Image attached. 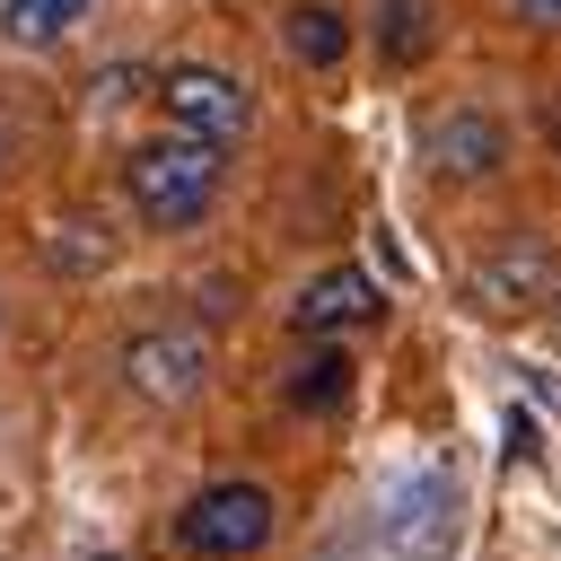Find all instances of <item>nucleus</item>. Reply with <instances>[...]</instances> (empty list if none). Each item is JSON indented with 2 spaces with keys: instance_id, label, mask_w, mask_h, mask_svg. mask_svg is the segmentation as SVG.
<instances>
[{
  "instance_id": "5",
  "label": "nucleus",
  "mask_w": 561,
  "mask_h": 561,
  "mask_svg": "<svg viewBox=\"0 0 561 561\" xmlns=\"http://www.w3.org/2000/svg\"><path fill=\"white\" fill-rule=\"evenodd\" d=\"M377 535H386V552H403V561H430V552H447V535H456V473H412L394 500H386V517H377Z\"/></svg>"
},
{
  "instance_id": "4",
  "label": "nucleus",
  "mask_w": 561,
  "mask_h": 561,
  "mask_svg": "<svg viewBox=\"0 0 561 561\" xmlns=\"http://www.w3.org/2000/svg\"><path fill=\"white\" fill-rule=\"evenodd\" d=\"M123 377H131V394H149V403L202 394V377H210L202 324H149V333H131V342H123Z\"/></svg>"
},
{
  "instance_id": "13",
  "label": "nucleus",
  "mask_w": 561,
  "mask_h": 561,
  "mask_svg": "<svg viewBox=\"0 0 561 561\" xmlns=\"http://www.w3.org/2000/svg\"><path fill=\"white\" fill-rule=\"evenodd\" d=\"M517 9H526L535 26H561V0H517Z\"/></svg>"
},
{
  "instance_id": "1",
  "label": "nucleus",
  "mask_w": 561,
  "mask_h": 561,
  "mask_svg": "<svg viewBox=\"0 0 561 561\" xmlns=\"http://www.w3.org/2000/svg\"><path fill=\"white\" fill-rule=\"evenodd\" d=\"M123 193L149 228H193L210 202H219V149L184 140V131H158L123 158Z\"/></svg>"
},
{
  "instance_id": "7",
  "label": "nucleus",
  "mask_w": 561,
  "mask_h": 561,
  "mask_svg": "<svg viewBox=\"0 0 561 561\" xmlns=\"http://www.w3.org/2000/svg\"><path fill=\"white\" fill-rule=\"evenodd\" d=\"M430 158H438L447 175H491V167L508 158V140H500V123H491V114L456 105L447 123H430Z\"/></svg>"
},
{
  "instance_id": "2",
  "label": "nucleus",
  "mask_w": 561,
  "mask_h": 561,
  "mask_svg": "<svg viewBox=\"0 0 561 561\" xmlns=\"http://www.w3.org/2000/svg\"><path fill=\"white\" fill-rule=\"evenodd\" d=\"M175 535L202 561H245V552L272 543V491L263 482H210V491H193V508L175 517Z\"/></svg>"
},
{
  "instance_id": "15",
  "label": "nucleus",
  "mask_w": 561,
  "mask_h": 561,
  "mask_svg": "<svg viewBox=\"0 0 561 561\" xmlns=\"http://www.w3.org/2000/svg\"><path fill=\"white\" fill-rule=\"evenodd\" d=\"M79 561H123V552H79Z\"/></svg>"
},
{
  "instance_id": "12",
  "label": "nucleus",
  "mask_w": 561,
  "mask_h": 561,
  "mask_svg": "<svg viewBox=\"0 0 561 561\" xmlns=\"http://www.w3.org/2000/svg\"><path fill=\"white\" fill-rule=\"evenodd\" d=\"M535 280H543V245H526V254H500V263H491L473 289H482L491 307H508V289H535Z\"/></svg>"
},
{
  "instance_id": "3",
  "label": "nucleus",
  "mask_w": 561,
  "mask_h": 561,
  "mask_svg": "<svg viewBox=\"0 0 561 561\" xmlns=\"http://www.w3.org/2000/svg\"><path fill=\"white\" fill-rule=\"evenodd\" d=\"M158 105H167V123H175L184 140H202V149H228V140L254 123L245 79H228V70H210V61H175V70L158 79Z\"/></svg>"
},
{
  "instance_id": "9",
  "label": "nucleus",
  "mask_w": 561,
  "mask_h": 561,
  "mask_svg": "<svg viewBox=\"0 0 561 561\" xmlns=\"http://www.w3.org/2000/svg\"><path fill=\"white\" fill-rule=\"evenodd\" d=\"M289 53H298L307 70H333V61L351 53V18L324 9V0H298V9H289Z\"/></svg>"
},
{
  "instance_id": "6",
  "label": "nucleus",
  "mask_w": 561,
  "mask_h": 561,
  "mask_svg": "<svg viewBox=\"0 0 561 561\" xmlns=\"http://www.w3.org/2000/svg\"><path fill=\"white\" fill-rule=\"evenodd\" d=\"M377 280L359 272V263H333V272H316L307 289H298V307H289V324L307 333V342H324V333H351V324H377Z\"/></svg>"
},
{
  "instance_id": "8",
  "label": "nucleus",
  "mask_w": 561,
  "mask_h": 561,
  "mask_svg": "<svg viewBox=\"0 0 561 561\" xmlns=\"http://www.w3.org/2000/svg\"><path fill=\"white\" fill-rule=\"evenodd\" d=\"M79 18H88V0H0V44L44 53V44L79 35Z\"/></svg>"
},
{
  "instance_id": "11",
  "label": "nucleus",
  "mask_w": 561,
  "mask_h": 561,
  "mask_svg": "<svg viewBox=\"0 0 561 561\" xmlns=\"http://www.w3.org/2000/svg\"><path fill=\"white\" fill-rule=\"evenodd\" d=\"M377 44H386V61H421L430 53V0H386Z\"/></svg>"
},
{
  "instance_id": "14",
  "label": "nucleus",
  "mask_w": 561,
  "mask_h": 561,
  "mask_svg": "<svg viewBox=\"0 0 561 561\" xmlns=\"http://www.w3.org/2000/svg\"><path fill=\"white\" fill-rule=\"evenodd\" d=\"M9 140H18V123H9V114H0V158H9Z\"/></svg>"
},
{
  "instance_id": "10",
  "label": "nucleus",
  "mask_w": 561,
  "mask_h": 561,
  "mask_svg": "<svg viewBox=\"0 0 561 561\" xmlns=\"http://www.w3.org/2000/svg\"><path fill=\"white\" fill-rule=\"evenodd\" d=\"M342 394H351V359L316 342V351H307V359L289 368V403H307V412H333Z\"/></svg>"
}]
</instances>
